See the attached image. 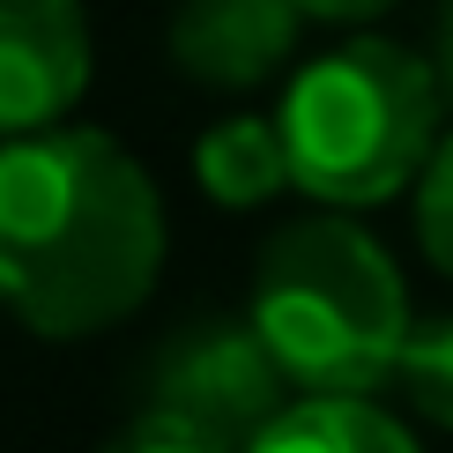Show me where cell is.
Here are the masks:
<instances>
[{
	"mask_svg": "<svg viewBox=\"0 0 453 453\" xmlns=\"http://www.w3.org/2000/svg\"><path fill=\"white\" fill-rule=\"evenodd\" d=\"M164 194L104 127L0 142V312L45 342L119 327L164 275Z\"/></svg>",
	"mask_w": 453,
	"mask_h": 453,
	"instance_id": "cell-1",
	"label": "cell"
},
{
	"mask_svg": "<svg viewBox=\"0 0 453 453\" xmlns=\"http://www.w3.org/2000/svg\"><path fill=\"white\" fill-rule=\"evenodd\" d=\"M245 312L297 394H349V402H380L394 387V365L417 327L394 253L349 209L282 223L253 260Z\"/></svg>",
	"mask_w": 453,
	"mask_h": 453,
	"instance_id": "cell-2",
	"label": "cell"
},
{
	"mask_svg": "<svg viewBox=\"0 0 453 453\" xmlns=\"http://www.w3.org/2000/svg\"><path fill=\"white\" fill-rule=\"evenodd\" d=\"M446 89L424 52L357 30L290 74L275 127L290 142V179L319 209H380L424 179L446 134Z\"/></svg>",
	"mask_w": 453,
	"mask_h": 453,
	"instance_id": "cell-3",
	"label": "cell"
},
{
	"mask_svg": "<svg viewBox=\"0 0 453 453\" xmlns=\"http://www.w3.org/2000/svg\"><path fill=\"white\" fill-rule=\"evenodd\" d=\"M142 402L149 409H179V417L223 431V439L253 446L282 409L297 402L282 357L268 349V334L253 327V312H194L149 349L142 372Z\"/></svg>",
	"mask_w": 453,
	"mask_h": 453,
	"instance_id": "cell-4",
	"label": "cell"
},
{
	"mask_svg": "<svg viewBox=\"0 0 453 453\" xmlns=\"http://www.w3.org/2000/svg\"><path fill=\"white\" fill-rule=\"evenodd\" d=\"M89 89L82 0H0V142L67 127Z\"/></svg>",
	"mask_w": 453,
	"mask_h": 453,
	"instance_id": "cell-5",
	"label": "cell"
},
{
	"mask_svg": "<svg viewBox=\"0 0 453 453\" xmlns=\"http://www.w3.org/2000/svg\"><path fill=\"white\" fill-rule=\"evenodd\" d=\"M297 0H179L172 8V60L201 89H260L297 52Z\"/></svg>",
	"mask_w": 453,
	"mask_h": 453,
	"instance_id": "cell-6",
	"label": "cell"
},
{
	"mask_svg": "<svg viewBox=\"0 0 453 453\" xmlns=\"http://www.w3.org/2000/svg\"><path fill=\"white\" fill-rule=\"evenodd\" d=\"M194 179H201V194H209L216 209H260L282 186H297L290 179V142H282V127L260 119V111H231V119H216L209 134H201Z\"/></svg>",
	"mask_w": 453,
	"mask_h": 453,
	"instance_id": "cell-7",
	"label": "cell"
},
{
	"mask_svg": "<svg viewBox=\"0 0 453 453\" xmlns=\"http://www.w3.org/2000/svg\"><path fill=\"white\" fill-rule=\"evenodd\" d=\"M245 453H424V446H417V431H409L402 417H387L380 402L297 394Z\"/></svg>",
	"mask_w": 453,
	"mask_h": 453,
	"instance_id": "cell-8",
	"label": "cell"
},
{
	"mask_svg": "<svg viewBox=\"0 0 453 453\" xmlns=\"http://www.w3.org/2000/svg\"><path fill=\"white\" fill-rule=\"evenodd\" d=\"M394 394H402V409L424 417L431 431H453V312L409 327V349H402V365H394Z\"/></svg>",
	"mask_w": 453,
	"mask_h": 453,
	"instance_id": "cell-9",
	"label": "cell"
},
{
	"mask_svg": "<svg viewBox=\"0 0 453 453\" xmlns=\"http://www.w3.org/2000/svg\"><path fill=\"white\" fill-rule=\"evenodd\" d=\"M417 245L424 260L453 282V127L439 134V149H431L424 179H417Z\"/></svg>",
	"mask_w": 453,
	"mask_h": 453,
	"instance_id": "cell-10",
	"label": "cell"
},
{
	"mask_svg": "<svg viewBox=\"0 0 453 453\" xmlns=\"http://www.w3.org/2000/svg\"><path fill=\"white\" fill-rule=\"evenodd\" d=\"M104 453H245V446L209 431V424H194V417H179V409H149L142 402V417L127 431H111Z\"/></svg>",
	"mask_w": 453,
	"mask_h": 453,
	"instance_id": "cell-11",
	"label": "cell"
},
{
	"mask_svg": "<svg viewBox=\"0 0 453 453\" xmlns=\"http://www.w3.org/2000/svg\"><path fill=\"white\" fill-rule=\"evenodd\" d=\"M305 8V23H334V30H365L372 15H387L394 0H297Z\"/></svg>",
	"mask_w": 453,
	"mask_h": 453,
	"instance_id": "cell-12",
	"label": "cell"
},
{
	"mask_svg": "<svg viewBox=\"0 0 453 453\" xmlns=\"http://www.w3.org/2000/svg\"><path fill=\"white\" fill-rule=\"evenodd\" d=\"M431 67H439V89H446V104H453V0L439 8V45H431Z\"/></svg>",
	"mask_w": 453,
	"mask_h": 453,
	"instance_id": "cell-13",
	"label": "cell"
}]
</instances>
